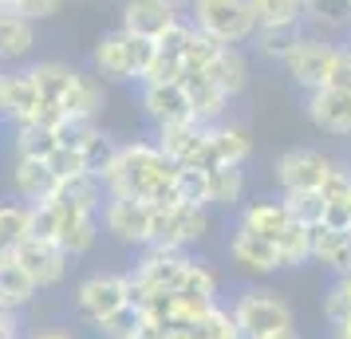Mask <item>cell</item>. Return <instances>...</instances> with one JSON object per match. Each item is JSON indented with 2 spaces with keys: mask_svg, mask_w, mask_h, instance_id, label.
Listing matches in <instances>:
<instances>
[{
  "mask_svg": "<svg viewBox=\"0 0 351 339\" xmlns=\"http://www.w3.org/2000/svg\"><path fill=\"white\" fill-rule=\"evenodd\" d=\"M178 178H182V166L166 158V150L154 138H134V142H123V154L103 186H107V194L138 197L150 205H170V201H178Z\"/></svg>",
  "mask_w": 351,
  "mask_h": 339,
  "instance_id": "6da1fadb",
  "label": "cell"
},
{
  "mask_svg": "<svg viewBox=\"0 0 351 339\" xmlns=\"http://www.w3.org/2000/svg\"><path fill=\"white\" fill-rule=\"evenodd\" d=\"M158 44L143 40V36H130L127 28H114V32L99 36L95 51H91V71L103 83H143L154 67Z\"/></svg>",
  "mask_w": 351,
  "mask_h": 339,
  "instance_id": "7a4b0ae2",
  "label": "cell"
},
{
  "mask_svg": "<svg viewBox=\"0 0 351 339\" xmlns=\"http://www.w3.org/2000/svg\"><path fill=\"white\" fill-rule=\"evenodd\" d=\"M229 312H233V320H237V327H241L245 339H269V336L288 331V327H296L292 304H288L280 292L261 288V284L241 288L237 296L229 300Z\"/></svg>",
  "mask_w": 351,
  "mask_h": 339,
  "instance_id": "3957f363",
  "label": "cell"
},
{
  "mask_svg": "<svg viewBox=\"0 0 351 339\" xmlns=\"http://www.w3.org/2000/svg\"><path fill=\"white\" fill-rule=\"evenodd\" d=\"M75 320L83 327L99 331L103 323H111L114 316L130 312V273H91L80 280L75 288Z\"/></svg>",
  "mask_w": 351,
  "mask_h": 339,
  "instance_id": "277c9868",
  "label": "cell"
},
{
  "mask_svg": "<svg viewBox=\"0 0 351 339\" xmlns=\"http://www.w3.org/2000/svg\"><path fill=\"white\" fill-rule=\"evenodd\" d=\"M186 16L206 36H213L217 44H229V48L253 44L256 36V16L249 0H193Z\"/></svg>",
  "mask_w": 351,
  "mask_h": 339,
  "instance_id": "5b68a950",
  "label": "cell"
},
{
  "mask_svg": "<svg viewBox=\"0 0 351 339\" xmlns=\"http://www.w3.org/2000/svg\"><path fill=\"white\" fill-rule=\"evenodd\" d=\"M335 55H339V44H335V40L316 36V32H304L300 40H296V48L285 55V64L280 67H285L288 79L308 95V91H319V87L332 83Z\"/></svg>",
  "mask_w": 351,
  "mask_h": 339,
  "instance_id": "8992f818",
  "label": "cell"
},
{
  "mask_svg": "<svg viewBox=\"0 0 351 339\" xmlns=\"http://www.w3.org/2000/svg\"><path fill=\"white\" fill-rule=\"evenodd\" d=\"M103 233L123 249H150L154 244V205L138 201V197L107 194L103 205Z\"/></svg>",
  "mask_w": 351,
  "mask_h": 339,
  "instance_id": "52a82bcc",
  "label": "cell"
},
{
  "mask_svg": "<svg viewBox=\"0 0 351 339\" xmlns=\"http://www.w3.org/2000/svg\"><path fill=\"white\" fill-rule=\"evenodd\" d=\"M335 170V158H328L316 146H292L272 162V178L280 186V194H296V190H319L328 174Z\"/></svg>",
  "mask_w": 351,
  "mask_h": 339,
  "instance_id": "ba28073f",
  "label": "cell"
},
{
  "mask_svg": "<svg viewBox=\"0 0 351 339\" xmlns=\"http://www.w3.org/2000/svg\"><path fill=\"white\" fill-rule=\"evenodd\" d=\"M154 142L166 150V158L178 162L182 170H217L213 166V154H209V123H197V118H182V123H170V127L154 130Z\"/></svg>",
  "mask_w": 351,
  "mask_h": 339,
  "instance_id": "9c48e42d",
  "label": "cell"
},
{
  "mask_svg": "<svg viewBox=\"0 0 351 339\" xmlns=\"http://www.w3.org/2000/svg\"><path fill=\"white\" fill-rule=\"evenodd\" d=\"M206 229H209V210L206 205H190V201L154 205V244L190 253L193 244L206 237Z\"/></svg>",
  "mask_w": 351,
  "mask_h": 339,
  "instance_id": "30bf717a",
  "label": "cell"
},
{
  "mask_svg": "<svg viewBox=\"0 0 351 339\" xmlns=\"http://www.w3.org/2000/svg\"><path fill=\"white\" fill-rule=\"evenodd\" d=\"M190 253H182V249H166V244H150L143 249L134 264H130L127 273L146 284V288H158V292H182L186 284V273H190Z\"/></svg>",
  "mask_w": 351,
  "mask_h": 339,
  "instance_id": "8fae6325",
  "label": "cell"
},
{
  "mask_svg": "<svg viewBox=\"0 0 351 339\" xmlns=\"http://www.w3.org/2000/svg\"><path fill=\"white\" fill-rule=\"evenodd\" d=\"M225 249H229V260L237 264V273L245 276H272L285 268V257L272 241H265L261 233H253L249 225H233L229 237H225Z\"/></svg>",
  "mask_w": 351,
  "mask_h": 339,
  "instance_id": "7c38bea8",
  "label": "cell"
},
{
  "mask_svg": "<svg viewBox=\"0 0 351 339\" xmlns=\"http://www.w3.org/2000/svg\"><path fill=\"white\" fill-rule=\"evenodd\" d=\"M138 107H143L146 123L158 130L170 127V123H182V118H193V103L190 91L178 83H138Z\"/></svg>",
  "mask_w": 351,
  "mask_h": 339,
  "instance_id": "4fadbf2b",
  "label": "cell"
},
{
  "mask_svg": "<svg viewBox=\"0 0 351 339\" xmlns=\"http://www.w3.org/2000/svg\"><path fill=\"white\" fill-rule=\"evenodd\" d=\"M304 114L319 134L351 138V91L343 87H319L304 95Z\"/></svg>",
  "mask_w": 351,
  "mask_h": 339,
  "instance_id": "5bb4252c",
  "label": "cell"
},
{
  "mask_svg": "<svg viewBox=\"0 0 351 339\" xmlns=\"http://www.w3.org/2000/svg\"><path fill=\"white\" fill-rule=\"evenodd\" d=\"M56 201H60V197H56ZM99 233H103V213L71 205V201H60V233H56V244H60L71 260L87 257L99 244Z\"/></svg>",
  "mask_w": 351,
  "mask_h": 339,
  "instance_id": "9a60e30c",
  "label": "cell"
},
{
  "mask_svg": "<svg viewBox=\"0 0 351 339\" xmlns=\"http://www.w3.org/2000/svg\"><path fill=\"white\" fill-rule=\"evenodd\" d=\"M44 107V95L36 87L32 71L28 67H8L4 79H0V111L12 127H28Z\"/></svg>",
  "mask_w": 351,
  "mask_h": 339,
  "instance_id": "2e32d148",
  "label": "cell"
},
{
  "mask_svg": "<svg viewBox=\"0 0 351 339\" xmlns=\"http://www.w3.org/2000/svg\"><path fill=\"white\" fill-rule=\"evenodd\" d=\"M8 253L32 273V280L40 284V288H56V284L67 276V264H71V257H67L64 249H60L56 241H44V237H28L24 244L8 249Z\"/></svg>",
  "mask_w": 351,
  "mask_h": 339,
  "instance_id": "e0dca14e",
  "label": "cell"
},
{
  "mask_svg": "<svg viewBox=\"0 0 351 339\" xmlns=\"http://www.w3.org/2000/svg\"><path fill=\"white\" fill-rule=\"evenodd\" d=\"M237 221L241 225H249L253 233H261L265 241L280 244L285 241V233L296 225V217L288 210L285 194H269V197H253V201H245L237 210Z\"/></svg>",
  "mask_w": 351,
  "mask_h": 339,
  "instance_id": "ac0fdd59",
  "label": "cell"
},
{
  "mask_svg": "<svg viewBox=\"0 0 351 339\" xmlns=\"http://www.w3.org/2000/svg\"><path fill=\"white\" fill-rule=\"evenodd\" d=\"M178 20H186V16H182L178 8H170L166 0H127L119 28H127L130 36H143V40H154V44H158Z\"/></svg>",
  "mask_w": 351,
  "mask_h": 339,
  "instance_id": "d6986e66",
  "label": "cell"
},
{
  "mask_svg": "<svg viewBox=\"0 0 351 339\" xmlns=\"http://www.w3.org/2000/svg\"><path fill=\"white\" fill-rule=\"evenodd\" d=\"M182 87L190 91L193 118H197V123H221L225 111H229V103H233V95L225 91L221 83H213V75H206V71H190V67H186Z\"/></svg>",
  "mask_w": 351,
  "mask_h": 339,
  "instance_id": "ffe728a7",
  "label": "cell"
},
{
  "mask_svg": "<svg viewBox=\"0 0 351 339\" xmlns=\"http://www.w3.org/2000/svg\"><path fill=\"white\" fill-rule=\"evenodd\" d=\"M209 154L213 166H245L253 154V134L245 123L221 118V123H209Z\"/></svg>",
  "mask_w": 351,
  "mask_h": 339,
  "instance_id": "44dd1931",
  "label": "cell"
},
{
  "mask_svg": "<svg viewBox=\"0 0 351 339\" xmlns=\"http://www.w3.org/2000/svg\"><path fill=\"white\" fill-rule=\"evenodd\" d=\"M56 170H51L48 162H36V158H16L12 162V197L20 201H28V205H40V201H48L56 194Z\"/></svg>",
  "mask_w": 351,
  "mask_h": 339,
  "instance_id": "7402d4cb",
  "label": "cell"
},
{
  "mask_svg": "<svg viewBox=\"0 0 351 339\" xmlns=\"http://www.w3.org/2000/svg\"><path fill=\"white\" fill-rule=\"evenodd\" d=\"M40 292L44 288L32 280V273H28V268L4 249V253H0V307H8V312H24Z\"/></svg>",
  "mask_w": 351,
  "mask_h": 339,
  "instance_id": "603a6c76",
  "label": "cell"
},
{
  "mask_svg": "<svg viewBox=\"0 0 351 339\" xmlns=\"http://www.w3.org/2000/svg\"><path fill=\"white\" fill-rule=\"evenodd\" d=\"M312 260L324 264L332 276L351 273V229L312 225Z\"/></svg>",
  "mask_w": 351,
  "mask_h": 339,
  "instance_id": "cb8c5ba5",
  "label": "cell"
},
{
  "mask_svg": "<svg viewBox=\"0 0 351 339\" xmlns=\"http://www.w3.org/2000/svg\"><path fill=\"white\" fill-rule=\"evenodd\" d=\"M28 71H32V79H36V87H40L44 103H51V107L64 111V99H67V91L75 87V79H80V67L64 64V60H40V64H32Z\"/></svg>",
  "mask_w": 351,
  "mask_h": 339,
  "instance_id": "d4e9b609",
  "label": "cell"
},
{
  "mask_svg": "<svg viewBox=\"0 0 351 339\" xmlns=\"http://www.w3.org/2000/svg\"><path fill=\"white\" fill-rule=\"evenodd\" d=\"M32 48H36V20L0 8V55H4V64L28 60Z\"/></svg>",
  "mask_w": 351,
  "mask_h": 339,
  "instance_id": "484cf974",
  "label": "cell"
},
{
  "mask_svg": "<svg viewBox=\"0 0 351 339\" xmlns=\"http://www.w3.org/2000/svg\"><path fill=\"white\" fill-rule=\"evenodd\" d=\"M304 24L328 40L351 32V0H304Z\"/></svg>",
  "mask_w": 351,
  "mask_h": 339,
  "instance_id": "4316f807",
  "label": "cell"
},
{
  "mask_svg": "<svg viewBox=\"0 0 351 339\" xmlns=\"http://www.w3.org/2000/svg\"><path fill=\"white\" fill-rule=\"evenodd\" d=\"M80 154H83V170H87L91 178L107 181V174L114 170V162H119V154H123V142H114L107 130L91 127L87 138L80 142Z\"/></svg>",
  "mask_w": 351,
  "mask_h": 339,
  "instance_id": "83f0119b",
  "label": "cell"
},
{
  "mask_svg": "<svg viewBox=\"0 0 351 339\" xmlns=\"http://www.w3.org/2000/svg\"><path fill=\"white\" fill-rule=\"evenodd\" d=\"M99 107H103V79L95 71H83L80 67V79H75V87L64 99V114L67 118H80V123H95Z\"/></svg>",
  "mask_w": 351,
  "mask_h": 339,
  "instance_id": "f1b7e54d",
  "label": "cell"
},
{
  "mask_svg": "<svg viewBox=\"0 0 351 339\" xmlns=\"http://www.w3.org/2000/svg\"><path fill=\"white\" fill-rule=\"evenodd\" d=\"M245 205V166L209 170V210H241Z\"/></svg>",
  "mask_w": 351,
  "mask_h": 339,
  "instance_id": "f546056e",
  "label": "cell"
},
{
  "mask_svg": "<svg viewBox=\"0 0 351 339\" xmlns=\"http://www.w3.org/2000/svg\"><path fill=\"white\" fill-rule=\"evenodd\" d=\"M60 146H64V138L56 127H12V154L16 158L48 162Z\"/></svg>",
  "mask_w": 351,
  "mask_h": 339,
  "instance_id": "4dcf8cb0",
  "label": "cell"
},
{
  "mask_svg": "<svg viewBox=\"0 0 351 339\" xmlns=\"http://www.w3.org/2000/svg\"><path fill=\"white\" fill-rule=\"evenodd\" d=\"M206 75H213V83H221L225 91L237 99L241 91H245V83H249V64H245V51L225 44V48L217 51V60L209 64Z\"/></svg>",
  "mask_w": 351,
  "mask_h": 339,
  "instance_id": "1f68e13d",
  "label": "cell"
},
{
  "mask_svg": "<svg viewBox=\"0 0 351 339\" xmlns=\"http://www.w3.org/2000/svg\"><path fill=\"white\" fill-rule=\"evenodd\" d=\"M256 28H304V0H249Z\"/></svg>",
  "mask_w": 351,
  "mask_h": 339,
  "instance_id": "d6a6232c",
  "label": "cell"
},
{
  "mask_svg": "<svg viewBox=\"0 0 351 339\" xmlns=\"http://www.w3.org/2000/svg\"><path fill=\"white\" fill-rule=\"evenodd\" d=\"M28 237H36L32 205L20 201V197L4 201V210H0V241H4V249H16V244H24Z\"/></svg>",
  "mask_w": 351,
  "mask_h": 339,
  "instance_id": "836d02e7",
  "label": "cell"
},
{
  "mask_svg": "<svg viewBox=\"0 0 351 339\" xmlns=\"http://www.w3.org/2000/svg\"><path fill=\"white\" fill-rule=\"evenodd\" d=\"M304 36V28H256L253 36V48L272 60V64H285V55L296 48V40Z\"/></svg>",
  "mask_w": 351,
  "mask_h": 339,
  "instance_id": "e575fe53",
  "label": "cell"
},
{
  "mask_svg": "<svg viewBox=\"0 0 351 339\" xmlns=\"http://www.w3.org/2000/svg\"><path fill=\"white\" fill-rule=\"evenodd\" d=\"M190 331H193V339H245L241 327H237V320H233V312H229L225 304H213Z\"/></svg>",
  "mask_w": 351,
  "mask_h": 339,
  "instance_id": "d590c367",
  "label": "cell"
},
{
  "mask_svg": "<svg viewBox=\"0 0 351 339\" xmlns=\"http://www.w3.org/2000/svg\"><path fill=\"white\" fill-rule=\"evenodd\" d=\"M182 292H190V296H202V300H213V304H221V276L209 268V260H190V273H186V284Z\"/></svg>",
  "mask_w": 351,
  "mask_h": 339,
  "instance_id": "8d00e7d4",
  "label": "cell"
},
{
  "mask_svg": "<svg viewBox=\"0 0 351 339\" xmlns=\"http://www.w3.org/2000/svg\"><path fill=\"white\" fill-rule=\"evenodd\" d=\"M324 320H328V327L351 320V273L335 276L332 288L324 292Z\"/></svg>",
  "mask_w": 351,
  "mask_h": 339,
  "instance_id": "74e56055",
  "label": "cell"
},
{
  "mask_svg": "<svg viewBox=\"0 0 351 339\" xmlns=\"http://www.w3.org/2000/svg\"><path fill=\"white\" fill-rule=\"evenodd\" d=\"M285 201L292 217L304 221V225H324V217H328V201H324L319 190H296V194H285Z\"/></svg>",
  "mask_w": 351,
  "mask_h": 339,
  "instance_id": "f35d334b",
  "label": "cell"
},
{
  "mask_svg": "<svg viewBox=\"0 0 351 339\" xmlns=\"http://www.w3.org/2000/svg\"><path fill=\"white\" fill-rule=\"evenodd\" d=\"M178 201H190V205H206L209 210V170H182Z\"/></svg>",
  "mask_w": 351,
  "mask_h": 339,
  "instance_id": "ab89813d",
  "label": "cell"
},
{
  "mask_svg": "<svg viewBox=\"0 0 351 339\" xmlns=\"http://www.w3.org/2000/svg\"><path fill=\"white\" fill-rule=\"evenodd\" d=\"M0 8L4 12H20L28 20H48L64 8V0H0Z\"/></svg>",
  "mask_w": 351,
  "mask_h": 339,
  "instance_id": "60d3db41",
  "label": "cell"
},
{
  "mask_svg": "<svg viewBox=\"0 0 351 339\" xmlns=\"http://www.w3.org/2000/svg\"><path fill=\"white\" fill-rule=\"evenodd\" d=\"M48 166L56 170V178H60V181H64V178H75V174H87V170H83L80 146H60V150L48 158Z\"/></svg>",
  "mask_w": 351,
  "mask_h": 339,
  "instance_id": "b9f144b4",
  "label": "cell"
},
{
  "mask_svg": "<svg viewBox=\"0 0 351 339\" xmlns=\"http://www.w3.org/2000/svg\"><path fill=\"white\" fill-rule=\"evenodd\" d=\"M328 87H343L351 91V44H339V55H335V71Z\"/></svg>",
  "mask_w": 351,
  "mask_h": 339,
  "instance_id": "7bdbcfd3",
  "label": "cell"
},
{
  "mask_svg": "<svg viewBox=\"0 0 351 339\" xmlns=\"http://www.w3.org/2000/svg\"><path fill=\"white\" fill-rule=\"evenodd\" d=\"M24 339H80V336H75L71 327H51L48 323V327H32Z\"/></svg>",
  "mask_w": 351,
  "mask_h": 339,
  "instance_id": "ee69618b",
  "label": "cell"
},
{
  "mask_svg": "<svg viewBox=\"0 0 351 339\" xmlns=\"http://www.w3.org/2000/svg\"><path fill=\"white\" fill-rule=\"evenodd\" d=\"M332 339H351V320L335 323V327H332Z\"/></svg>",
  "mask_w": 351,
  "mask_h": 339,
  "instance_id": "f6af8a7d",
  "label": "cell"
},
{
  "mask_svg": "<svg viewBox=\"0 0 351 339\" xmlns=\"http://www.w3.org/2000/svg\"><path fill=\"white\" fill-rule=\"evenodd\" d=\"M166 4H170V8H178L182 16H186V12H190V8H193V0H166Z\"/></svg>",
  "mask_w": 351,
  "mask_h": 339,
  "instance_id": "bcb514c9",
  "label": "cell"
},
{
  "mask_svg": "<svg viewBox=\"0 0 351 339\" xmlns=\"http://www.w3.org/2000/svg\"><path fill=\"white\" fill-rule=\"evenodd\" d=\"M269 339H304V336L296 331V327H288V331H280V336H269Z\"/></svg>",
  "mask_w": 351,
  "mask_h": 339,
  "instance_id": "7dc6e473",
  "label": "cell"
},
{
  "mask_svg": "<svg viewBox=\"0 0 351 339\" xmlns=\"http://www.w3.org/2000/svg\"><path fill=\"white\" fill-rule=\"evenodd\" d=\"M348 44H351V32H348Z\"/></svg>",
  "mask_w": 351,
  "mask_h": 339,
  "instance_id": "c3c4849f",
  "label": "cell"
}]
</instances>
